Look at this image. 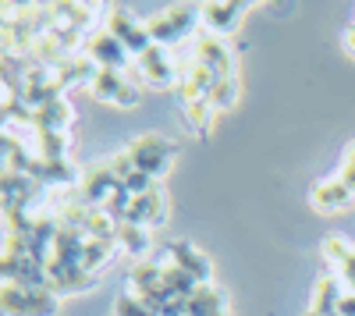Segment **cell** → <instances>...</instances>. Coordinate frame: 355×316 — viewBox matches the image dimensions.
I'll return each mask as SVG.
<instances>
[{"mask_svg":"<svg viewBox=\"0 0 355 316\" xmlns=\"http://www.w3.org/2000/svg\"><path fill=\"white\" fill-rule=\"evenodd\" d=\"M117 185H121V182L110 175V167L100 164V167H93V170L85 175V182H82V188H78V199H82L85 207H100V210H103V203L110 199V192H114Z\"/></svg>","mask_w":355,"mask_h":316,"instance_id":"7","label":"cell"},{"mask_svg":"<svg viewBox=\"0 0 355 316\" xmlns=\"http://www.w3.org/2000/svg\"><path fill=\"white\" fill-rule=\"evenodd\" d=\"M114 316H157V313H150L135 295H121L114 302Z\"/></svg>","mask_w":355,"mask_h":316,"instance_id":"25","label":"cell"},{"mask_svg":"<svg viewBox=\"0 0 355 316\" xmlns=\"http://www.w3.org/2000/svg\"><path fill=\"white\" fill-rule=\"evenodd\" d=\"M199 15H202V21L214 28L217 36H227V33H234V28H239V21H242V15H245V4H202L199 8Z\"/></svg>","mask_w":355,"mask_h":316,"instance_id":"12","label":"cell"},{"mask_svg":"<svg viewBox=\"0 0 355 316\" xmlns=\"http://www.w3.org/2000/svg\"><path fill=\"white\" fill-rule=\"evenodd\" d=\"M114 245H117V235L114 238H85V252H82V270H89V274H96L100 267H103V260L114 252Z\"/></svg>","mask_w":355,"mask_h":316,"instance_id":"18","label":"cell"},{"mask_svg":"<svg viewBox=\"0 0 355 316\" xmlns=\"http://www.w3.org/2000/svg\"><path fill=\"white\" fill-rule=\"evenodd\" d=\"M196 61H202L217 78H234V57L224 40H214V36L196 40Z\"/></svg>","mask_w":355,"mask_h":316,"instance_id":"6","label":"cell"},{"mask_svg":"<svg viewBox=\"0 0 355 316\" xmlns=\"http://www.w3.org/2000/svg\"><path fill=\"white\" fill-rule=\"evenodd\" d=\"M196 18H199V8L182 4V8H171V11L157 15L153 21H146V28H150V36H153L157 46H171V43L185 40V36L192 33Z\"/></svg>","mask_w":355,"mask_h":316,"instance_id":"2","label":"cell"},{"mask_svg":"<svg viewBox=\"0 0 355 316\" xmlns=\"http://www.w3.org/2000/svg\"><path fill=\"white\" fill-rule=\"evenodd\" d=\"M128 153L135 160V170H142L150 178H160L174 160V142H167L164 135H142L128 146Z\"/></svg>","mask_w":355,"mask_h":316,"instance_id":"1","label":"cell"},{"mask_svg":"<svg viewBox=\"0 0 355 316\" xmlns=\"http://www.w3.org/2000/svg\"><path fill=\"white\" fill-rule=\"evenodd\" d=\"M28 125H36V132H64L71 125V103L64 96L50 100L46 107L33 110V118H28Z\"/></svg>","mask_w":355,"mask_h":316,"instance_id":"13","label":"cell"},{"mask_svg":"<svg viewBox=\"0 0 355 316\" xmlns=\"http://www.w3.org/2000/svg\"><path fill=\"white\" fill-rule=\"evenodd\" d=\"M348 192H355V142L348 146V153H345V164H341V178H338Z\"/></svg>","mask_w":355,"mask_h":316,"instance_id":"27","label":"cell"},{"mask_svg":"<svg viewBox=\"0 0 355 316\" xmlns=\"http://www.w3.org/2000/svg\"><path fill=\"white\" fill-rule=\"evenodd\" d=\"M0 306H4L8 316H53L57 313L53 292H25L18 284H4Z\"/></svg>","mask_w":355,"mask_h":316,"instance_id":"3","label":"cell"},{"mask_svg":"<svg viewBox=\"0 0 355 316\" xmlns=\"http://www.w3.org/2000/svg\"><path fill=\"white\" fill-rule=\"evenodd\" d=\"M93 96L96 100H107V103H117V107H135L139 103V89L132 82H125V75L121 71H107V68H100V75L93 78Z\"/></svg>","mask_w":355,"mask_h":316,"instance_id":"5","label":"cell"},{"mask_svg":"<svg viewBox=\"0 0 355 316\" xmlns=\"http://www.w3.org/2000/svg\"><path fill=\"white\" fill-rule=\"evenodd\" d=\"M164 192L160 185L153 192H146V195H132V207H128V217L125 224H139V227H150V224H160L164 220Z\"/></svg>","mask_w":355,"mask_h":316,"instance_id":"11","label":"cell"},{"mask_svg":"<svg viewBox=\"0 0 355 316\" xmlns=\"http://www.w3.org/2000/svg\"><path fill=\"white\" fill-rule=\"evenodd\" d=\"M139 71L146 82H153V85H171L174 82V64H171V57L164 46H150L142 57H139Z\"/></svg>","mask_w":355,"mask_h":316,"instance_id":"14","label":"cell"},{"mask_svg":"<svg viewBox=\"0 0 355 316\" xmlns=\"http://www.w3.org/2000/svg\"><path fill=\"white\" fill-rule=\"evenodd\" d=\"M25 175L33 178L36 185H71L78 175L68 160H43V157H33L25 167Z\"/></svg>","mask_w":355,"mask_h":316,"instance_id":"9","label":"cell"},{"mask_svg":"<svg viewBox=\"0 0 355 316\" xmlns=\"http://www.w3.org/2000/svg\"><path fill=\"white\" fill-rule=\"evenodd\" d=\"M338 316H355V292H352V295H341V302H338Z\"/></svg>","mask_w":355,"mask_h":316,"instance_id":"28","label":"cell"},{"mask_svg":"<svg viewBox=\"0 0 355 316\" xmlns=\"http://www.w3.org/2000/svg\"><path fill=\"white\" fill-rule=\"evenodd\" d=\"M224 313V299L217 288H210V284H202V288H196V295H189V313L185 316H217Z\"/></svg>","mask_w":355,"mask_h":316,"instance_id":"16","label":"cell"},{"mask_svg":"<svg viewBox=\"0 0 355 316\" xmlns=\"http://www.w3.org/2000/svg\"><path fill=\"white\" fill-rule=\"evenodd\" d=\"M128 207H132V192H128L125 185H117V188L110 192V199L103 203V213H107L114 224H125V217H128Z\"/></svg>","mask_w":355,"mask_h":316,"instance_id":"22","label":"cell"},{"mask_svg":"<svg viewBox=\"0 0 355 316\" xmlns=\"http://www.w3.org/2000/svg\"><path fill=\"white\" fill-rule=\"evenodd\" d=\"M167 256H171V263L174 267H182L185 274H192L199 284H210V260L192 249L189 242H167Z\"/></svg>","mask_w":355,"mask_h":316,"instance_id":"10","label":"cell"},{"mask_svg":"<svg viewBox=\"0 0 355 316\" xmlns=\"http://www.w3.org/2000/svg\"><path fill=\"white\" fill-rule=\"evenodd\" d=\"M323 252H327L331 256V260L341 267V277L352 284V288H355V249L352 245H345L338 235L334 238H327V245H323Z\"/></svg>","mask_w":355,"mask_h":316,"instance_id":"17","label":"cell"},{"mask_svg":"<svg viewBox=\"0 0 355 316\" xmlns=\"http://www.w3.org/2000/svg\"><path fill=\"white\" fill-rule=\"evenodd\" d=\"M185 118H189V125L196 128V132H206L214 125V118H217V110L210 107V100H196V103H185Z\"/></svg>","mask_w":355,"mask_h":316,"instance_id":"23","label":"cell"},{"mask_svg":"<svg viewBox=\"0 0 355 316\" xmlns=\"http://www.w3.org/2000/svg\"><path fill=\"white\" fill-rule=\"evenodd\" d=\"M125 188H128L132 195H146V192H153V188H157V178H150V175H142V170H135V175L125 182Z\"/></svg>","mask_w":355,"mask_h":316,"instance_id":"26","label":"cell"},{"mask_svg":"<svg viewBox=\"0 0 355 316\" xmlns=\"http://www.w3.org/2000/svg\"><path fill=\"white\" fill-rule=\"evenodd\" d=\"M107 33L121 43L128 53H135V57H142L150 46H157L153 36H150V28L139 25V21H135L128 11H121V8H114V11L107 15Z\"/></svg>","mask_w":355,"mask_h":316,"instance_id":"4","label":"cell"},{"mask_svg":"<svg viewBox=\"0 0 355 316\" xmlns=\"http://www.w3.org/2000/svg\"><path fill=\"white\" fill-rule=\"evenodd\" d=\"M206 100H210V107L217 114L220 110H231L234 103H239V78H217V85L206 93Z\"/></svg>","mask_w":355,"mask_h":316,"instance_id":"20","label":"cell"},{"mask_svg":"<svg viewBox=\"0 0 355 316\" xmlns=\"http://www.w3.org/2000/svg\"><path fill=\"white\" fill-rule=\"evenodd\" d=\"M117 242H121L132 256H142L150 249V227H139V224H117Z\"/></svg>","mask_w":355,"mask_h":316,"instance_id":"21","label":"cell"},{"mask_svg":"<svg viewBox=\"0 0 355 316\" xmlns=\"http://www.w3.org/2000/svg\"><path fill=\"white\" fill-rule=\"evenodd\" d=\"M348 46L355 50V28H348Z\"/></svg>","mask_w":355,"mask_h":316,"instance_id":"29","label":"cell"},{"mask_svg":"<svg viewBox=\"0 0 355 316\" xmlns=\"http://www.w3.org/2000/svg\"><path fill=\"white\" fill-rule=\"evenodd\" d=\"M85 53L93 57V61H96L100 68H107V71H121V68H125V61H128V50H125L121 43H117L110 33H96V36H89Z\"/></svg>","mask_w":355,"mask_h":316,"instance_id":"8","label":"cell"},{"mask_svg":"<svg viewBox=\"0 0 355 316\" xmlns=\"http://www.w3.org/2000/svg\"><path fill=\"white\" fill-rule=\"evenodd\" d=\"M352 195H355V192H348L341 182H320L309 199H313V207H316L320 213H334V210H341V207L352 203Z\"/></svg>","mask_w":355,"mask_h":316,"instance_id":"15","label":"cell"},{"mask_svg":"<svg viewBox=\"0 0 355 316\" xmlns=\"http://www.w3.org/2000/svg\"><path fill=\"white\" fill-rule=\"evenodd\" d=\"M36 157L64 160L68 157V135L64 132H36Z\"/></svg>","mask_w":355,"mask_h":316,"instance_id":"19","label":"cell"},{"mask_svg":"<svg viewBox=\"0 0 355 316\" xmlns=\"http://www.w3.org/2000/svg\"><path fill=\"white\" fill-rule=\"evenodd\" d=\"M107 167H110V175L117 178V182H128L132 175H135V160H132V153L125 150V153H114V160H107Z\"/></svg>","mask_w":355,"mask_h":316,"instance_id":"24","label":"cell"}]
</instances>
